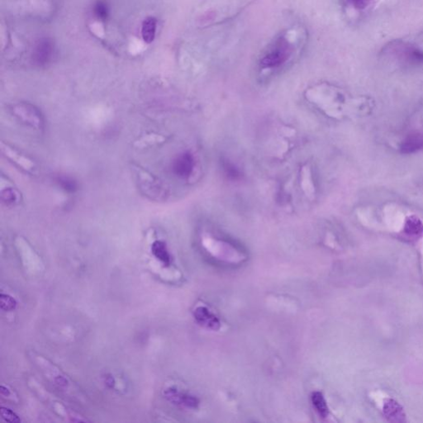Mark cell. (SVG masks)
Masks as SVG:
<instances>
[{
  "mask_svg": "<svg viewBox=\"0 0 423 423\" xmlns=\"http://www.w3.org/2000/svg\"><path fill=\"white\" fill-rule=\"evenodd\" d=\"M1 150L3 154L5 155L7 158L10 160L12 162L18 165V167L22 170L29 173H33L36 170V165L28 157H25L24 155L21 154L14 148L11 147L8 144H1Z\"/></svg>",
  "mask_w": 423,
  "mask_h": 423,
  "instance_id": "5b68a950",
  "label": "cell"
},
{
  "mask_svg": "<svg viewBox=\"0 0 423 423\" xmlns=\"http://www.w3.org/2000/svg\"><path fill=\"white\" fill-rule=\"evenodd\" d=\"M350 5L357 9H365L371 4L372 0H348Z\"/></svg>",
  "mask_w": 423,
  "mask_h": 423,
  "instance_id": "44dd1931",
  "label": "cell"
},
{
  "mask_svg": "<svg viewBox=\"0 0 423 423\" xmlns=\"http://www.w3.org/2000/svg\"><path fill=\"white\" fill-rule=\"evenodd\" d=\"M196 319L200 323L203 324L204 326H207V327H213V328L216 329V326H218V320L214 315H212L211 313L204 309V308H198L195 313H194Z\"/></svg>",
  "mask_w": 423,
  "mask_h": 423,
  "instance_id": "4fadbf2b",
  "label": "cell"
},
{
  "mask_svg": "<svg viewBox=\"0 0 423 423\" xmlns=\"http://www.w3.org/2000/svg\"><path fill=\"white\" fill-rule=\"evenodd\" d=\"M295 33L287 32L278 37L261 58L264 68H276L285 64L296 51Z\"/></svg>",
  "mask_w": 423,
  "mask_h": 423,
  "instance_id": "6da1fadb",
  "label": "cell"
},
{
  "mask_svg": "<svg viewBox=\"0 0 423 423\" xmlns=\"http://www.w3.org/2000/svg\"><path fill=\"white\" fill-rule=\"evenodd\" d=\"M165 395L167 397V399L171 401L172 403H176V404H183V405L187 406L190 408H194L198 404L196 399L192 398V397L188 396V395H181L179 392H177L175 389H168L165 392Z\"/></svg>",
  "mask_w": 423,
  "mask_h": 423,
  "instance_id": "30bf717a",
  "label": "cell"
},
{
  "mask_svg": "<svg viewBox=\"0 0 423 423\" xmlns=\"http://www.w3.org/2000/svg\"><path fill=\"white\" fill-rule=\"evenodd\" d=\"M0 304H1V309L5 311L13 310L17 306V302L13 297L8 294H4V293L0 296Z\"/></svg>",
  "mask_w": 423,
  "mask_h": 423,
  "instance_id": "ac0fdd59",
  "label": "cell"
},
{
  "mask_svg": "<svg viewBox=\"0 0 423 423\" xmlns=\"http://www.w3.org/2000/svg\"><path fill=\"white\" fill-rule=\"evenodd\" d=\"M59 184L62 185V187L64 190H67V191L73 192L76 189V184H75V181H73L71 178H66V177L59 178Z\"/></svg>",
  "mask_w": 423,
  "mask_h": 423,
  "instance_id": "ffe728a7",
  "label": "cell"
},
{
  "mask_svg": "<svg viewBox=\"0 0 423 423\" xmlns=\"http://www.w3.org/2000/svg\"><path fill=\"white\" fill-rule=\"evenodd\" d=\"M139 189L152 200H162L166 195L165 188L157 177L140 166L133 167Z\"/></svg>",
  "mask_w": 423,
  "mask_h": 423,
  "instance_id": "7a4b0ae2",
  "label": "cell"
},
{
  "mask_svg": "<svg viewBox=\"0 0 423 423\" xmlns=\"http://www.w3.org/2000/svg\"><path fill=\"white\" fill-rule=\"evenodd\" d=\"M54 51V46L50 40H42L36 46L33 51V61L39 66L46 65L51 59Z\"/></svg>",
  "mask_w": 423,
  "mask_h": 423,
  "instance_id": "8992f818",
  "label": "cell"
},
{
  "mask_svg": "<svg viewBox=\"0 0 423 423\" xmlns=\"http://www.w3.org/2000/svg\"><path fill=\"white\" fill-rule=\"evenodd\" d=\"M152 251L153 255L158 259L160 261L165 264H169L170 263V254L168 252L167 248L165 244L161 240H157L152 244Z\"/></svg>",
  "mask_w": 423,
  "mask_h": 423,
  "instance_id": "5bb4252c",
  "label": "cell"
},
{
  "mask_svg": "<svg viewBox=\"0 0 423 423\" xmlns=\"http://www.w3.org/2000/svg\"><path fill=\"white\" fill-rule=\"evenodd\" d=\"M423 149V132H414L406 137L400 145L403 154H412Z\"/></svg>",
  "mask_w": 423,
  "mask_h": 423,
  "instance_id": "52a82bcc",
  "label": "cell"
},
{
  "mask_svg": "<svg viewBox=\"0 0 423 423\" xmlns=\"http://www.w3.org/2000/svg\"><path fill=\"white\" fill-rule=\"evenodd\" d=\"M312 401L318 414L322 417H326L328 415V408H327L323 395L319 392H313Z\"/></svg>",
  "mask_w": 423,
  "mask_h": 423,
  "instance_id": "2e32d148",
  "label": "cell"
},
{
  "mask_svg": "<svg viewBox=\"0 0 423 423\" xmlns=\"http://www.w3.org/2000/svg\"><path fill=\"white\" fill-rule=\"evenodd\" d=\"M0 411H1V416H2L3 418L5 419V421L13 423L21 421L19 417L9 408H2Z\"/></svg>",
  "mask_w": 423,
  "mask_h": 423,
  "instance_id": "d6986e66",
  "label": "cell"
},
{
  "mask_svg": "<svg viewBox=\"0 0 423 423\" xmlns=\"http://www.w3.org/2000/svg\"><path fill=\"white\" fill-rule=\"evenodd\" d=\"M383 413L389 421L402 422L405 421L403 408L394 399H386L383 404Z\"/></svg>",
  "mask_w": 423,
  "mask_h": 423,
  "instance_id": "ba28073f",
  "label": "cell"
},
{
  "mask_svg": "<svg viewBox=\"0 0 423 423\" xmlns=\"http://www.w3.org/2000/svg\"><path fill=\"white\" fill-rule=\"evenodd\" d=\"M193 170V159L190 155L179 156L174 162V170L178 176L187 177Z\"/></svg>",
  "mask_w": 423,
  "mask_h": 423,
  "instance_id": "9c48e42d",
  "label": "cell"
},
{
  "mask_svg": "<svg viewBox=\"0 0 423 423\" xmlns=\"http://www.w3.org/2000/svg\"><path fill=\"white\" fill-rule=\"evenodd\" d=\"M94 12H95V15L96 16V18L98 19L101 20V21H105L108 18V13H109L107 5L105 3L101 2V1H99L95 5Z\"/></svg>",
  "mask_w": 423,
  "mask_h": 423,
  "instance_id": "e0dca14e",
  "label": "cell"
},
{
  "mask_svg": "<svg viewBox=\"0 0 423 423\" xmlns=\"http://www.w3.org/2000/svg\"><path fill=\"white\" fill-rule=\"evenodd\" d=\"M404 232L408 236H421L423 232V224L421 220L415 216L409 217L406 221Z\"/></svg>",
  "mask_w": 423,
  "mask_h": 423,
  "instance_id": "7c38bea8",
  "label": "cell"
},
{
  "mask_svg": "<svg viewBox=\"0 0 423 423\" xmlns=\"http://www.w3.org/2000/svg\"><path fill=\"white\" fill-rule=\"evenodd\" d=\"M157 21L155 18L149 17L144 20L141 26V35L144 42L150 43L154 41L157 33Z\"/></svg>",
  "mask_w": 423,
  "mask_h": 423,
  "instance_id": "8fae6325",
  "label": "cell"
},
{
  "mask_svg": "<svg viewBox=\"0 0 423 423\" xmlns=\"http://www.w3.org/2000/svg\"><path fill=\"white\" fill-rule=\"evenodd\" d=\"M13 114L25 125L29 126L36 130H42L44 128V118L38 108L29 104H18L13 106Z\"/></svg>",
  "mask_w": 423,
  "mask_h": 423,
  "instance_id": "277c9868",
  "label": "cell"
},
{
  "mask_svg": "<svg viewBox=\"0 0 423 423\" xmlns=\"http://www.w3.org/2000/svg\"><path fill=\"white\" fill-rule=\"evenodd\" d=\"M385 53L412 66L423 65V51L405 42H394L385 49Z\"/></svg>",
  "mask_w": 423,
  "mask_h": 423,
  "instance_id": "3957f363",
  "label": "cell"
},
{
  "mask_svg": "<svg viewBox=\"0 0 423 423\" xmlns=\"http://www.w3.org/2000/svg\"><path fill=\"white\" fill-rule=\"evenodd\" d=\"M1 198L3 202L8 205H14L18 203L20 200V194L12 186H7L1 189Z\"/></svg>",
  "mask_w": 423,
  "mask_h": 423,
  "instance_id": "9a60e30c",
  "label": "cell"
}]
</instances>
